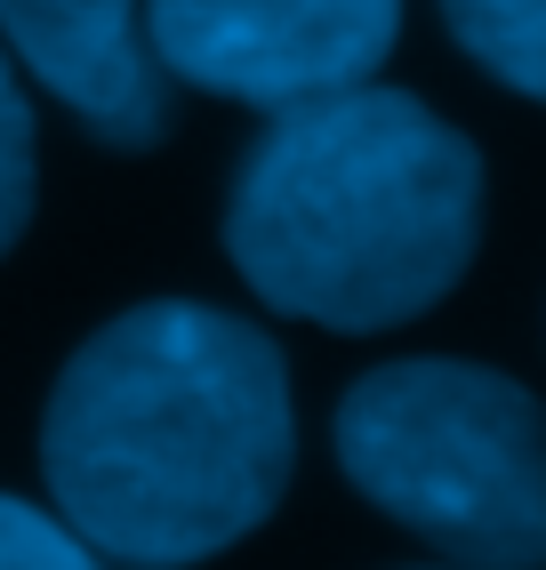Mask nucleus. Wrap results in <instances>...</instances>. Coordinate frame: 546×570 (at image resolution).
I'll use <instances>...</instances> for the list:
<instances>
[{
	"mask_svg": "<svg viewBox=\"0 0 546 570\" xmlns=\"http://www.w3.org/2000/svg\"><path fill=\"white\" fill-rule=\"evenodd\" d=\"M298 410L282 346L202 297H153L72 346L41 410L57 514L105 562L193 570L282 507Z\"/></svg>",
	"mask_w": 546,
	"mask_h": 570,
	"instance_id": "1",
	"label": "nucleus"
},
{
	"mask_svg": "<svg viewBox=\"0 0 546 570\" xmlns=\"http://www.w3.org/2000/svg\"><path fill=\"white\" fill-rule=\"evenodd\" d=\"M482 234V154L402 89L282 105L225 194V257L273 314L394 330L458 289Z\"/></svg>",
	"mask_w": 546,
	"mask_h": 570,
	"instance_id": "2",
	"label": "nucleus"
},
{
	"mask_svg": "<svg viewBox=\"0 0 546 570\" xmlns=\"http://www.w3.org/2000/svg\"><path fill=\"white\" fill-rule=\"evenodd\" d=\"M338 466L466 570H546V402L482 362H386L338 402Z\"/></svg>",
	"mask_w": 546,
	"mask_h": 570,
	"instance_id": "3",
	"label": "nucleus"
},
{
	"mask_svg": "<svg viewBox=\"0 0 546 570\" xmlns=\"http://www.w3.org/2000/svg\"><path fill=\"white\" fill-rule=\"evenodd\" d=\"M394 32L402 0H145L162 72L257 112L370 81Z\"/></svg>",
	"mask_w": 546,
	"mask_h": 570,
	"instance_id": "4",
	"label": "nucleus"
},
{
	"mask_svg": "<svg viewBox=\"0 0 546 570\" xmlns=\"http://www.w3.org/2000/svg\"><path fill=\"white\" fill-rule=\"evenodd\" d=\"M9 65H25L97 145L169 137V72L145 41V0H0Z\"/></svg>",
	"mask_w": 546,
	"mask_h": 570,
	"instance_id": "5",
	"label": "nucleus"
},
{
	"mask_svg": "<svg viewBox=\"0 0 546 570\" xmlns=\"http://www.w3.org/2000/svg\"><path fill=\"white\" fill-rule=\"evenodd\" d=\"M442 17L490 81L546 105V0H442Z\"/></svg>",
	"mask_w": 546,
	"mask_h": 570,
	"instance_id": "6",
	"label": "nucleus"
},
{
	"mask_svg": "<svg viewBox=\"0 0 546 570\" xmlns=\"http://www.w3.org/2000/svg\"><path fill=\"white\" fill-rule=\"evenodd\" d=\"M0 570H113L65 514H41L0 490Z\"/></svg>",
	"mask_w": 546,
	"mask_h": 570,
	"instance_id": "7",
	"label": "nucleus"
},
{
	"mask_svg": "<svg viewBox=\"0 0 546 570\" xmlns=\"http://www.w3.org/2000/svg\"><path fill=\"white\" fill-rule=\"evenodd\" d=\"M32 105H25V81H17V65L0 57V257H9L25 242V225H32Z\"/></svg>",
	"mask_w": 546,
	"mask_h": 570,
	"instance_id": "8",
	"label": "nucleus"
}]
</instances>
